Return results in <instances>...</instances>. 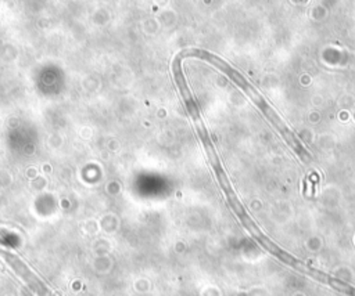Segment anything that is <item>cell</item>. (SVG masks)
Masks as SVG:
<instances>
[{"label":"cell","instance_id":"obj_1","mask_svg":"<svg viewBox=\"0 0 355 296\" xmlns=\"http://www.w3.org/2000/svg\"><path fill=\"white\" fill-rule=\"evenodd\" d=\"M190 54H193V52L190 53ZM194 54H196V56H200V57L205 58V60H208V61H211V63H214L215 65H218V67H220L221 69H224L225 72L228 73L230 78L233 79V80H235L236 83L239 84V86H241V88L244 89L245 92H247V94H248L251 99L256 101V104L258 105V107L261 108L262 112H264V114L266 115V118L271 120L272 123L276 126L277 129L280 130V133H282V135H283V137H285V139L288 140L289 144H290V146H292L293 148L296 150V152H297L298 155L304 156V159H305V161L308 159V155H307V152L304 151V148H303V147H301V144H300V143H297V140L294 139V136H293L292 132H290V130H289L288 128H286V125L283 123L282 120L279 119V116H277V115L275 114V112H273V109H272L271 107H269V105L266 104L265 100L262 99L261 96L257 93V90H254V88H251L250 84L247 83L244 79L241 78L240 75H239V73L236 72V71H233V69H232V68H230L229 65H228V64L224 63L222 60L214 57V56H211L209 53L194 52Z\"/></svg>","mask_w":355,"mask_h":296}]
</instances>
